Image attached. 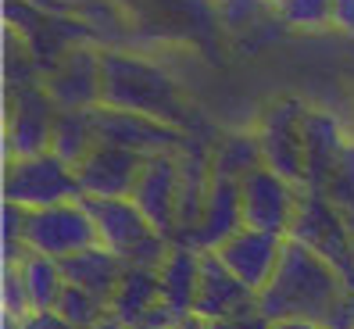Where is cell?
<instances>
[{
    "mask_svg": "<svg viewBox=\"0 0 354 329\" xmlns=\"http://www.w3.org/2000/svg\"><path fill=\"white\" fill-rule=\"evenodd\" d=\"M272 4H276V0H272Z\"/></svg>",
    "mask_w": 354,
    "mask_h": 329,
    "instance_id": "cell-37",
    "label": "cell"
},
{
    "mask_svg": "<svg viewBox=\"0 0 354 329\" xmlns=\"http://www.w3.org/2000/svg\"><path fill=\"white\" fill-rule=\"evenodd\" d=\"M4 200L18 204L22 212H44L57 204H75L82 200V187L75 169L57 161L50 151L39 158L8 161L4 169Z\"/></svg>",
    "mask_w": 354,
    "mask_h": 329,
    "instance_id": "cell-4",
    "label": "cell"
},
{
    "mask_svg": "<svg viewBox=\"0 0 354 329\" xmlns=\"http://www.w3.org/2000/svg\"><path fill=\"white\" fill-rule=\"evenodd\" d=\"M179 329H207V322L197 319V315H190V319H183V322H179Z\"/></svg>",
    "mask_w": 354,
    "mask_h": 329,
    "instance_id": "cell-34",
    "label": "cell"
},
{
    "mask_svg": "<svg viewBox=\"0 0 354 329\" xmlns=\"http://www.w3.org/2000/svg\"><path fill=\"white\" fill-rule=\"evenodd\" d=\"M304 111H308L304 100L279 97L261 111L254 126L265 169H272L276 176H283L286 182H294L301 190H304V136H301Z\"/></svg>",
    "mask_w": 354,
    "mask_h": 329,
    "instance_id": "cell-6",
    "label": "cell"
},
{
    "mask_svg": "<svg viewBox=\"0 0 354 329\" xmlns=\"http://www.w3.org/2000/svg\"><path fill=\"white\" fill-rule=\"evenodd\" d=\"M97 147V129H93V111H61L54 122L50 136V154L65 161L68 169H79Z\"/></svg>",
    "mask_w": 354,
    "mask_h": 329,
    "instance_id": "cell-23",
    "label": "cell"
},
{
    "mask_svg": "<svg viewBox=\"0 0 354 329\" xmlns=\"http://www.w3.org/2000/svg\"><path fill=\"white\" fill-rule=\"evenodd\" d=\"M207 329H240L236 319H218V322H207Z\"/></svg>",
    "mask_w": 354,
    "mask_h": 329,
    "instance_id": "cell-35",
    "label": "cell"
},
{
    "mask_svg": "<svg viewBox=\"0 0 354 329\" xmlns=\"http://www.w3.org/2000/svg\"><path fill=\"white\" fill-rule=\"evenodd\" d=\"M158 279H161V301L179 319H190L197 301V283H201V251L186 243H172L169 258L158 269Z\"/></svg>",
    "mask_w": 354,
    "mask_h": 329,
    "instance_id": "cell-20",
    "label": "cell"
},
{
    "mask_svg": "<svg viewBox=\"0 0 354 329\" xmlns=\"http://www.w3.org/2000/svg\"><path fill=\"white\" fill-rule=\"evenodd\" d=\"M97 225V243L111 251L129 269H161L172 243L154 233V225L140 215V208L126 200H82Z\"/></svg>",
    "mask_w": 354,
    "mask_h": 329,
    "instance_id": "cell-3",
    "label": "cell"
},
{
    "mask_svg": "<svg viewBox=\"0 0 354 329\" xmlns=\"http://www.w3.org/2000/svg\"><path fill=\"white\" fill-rule=\"evenodd\" d=\"M93 129H97V143L133 151L140 158L179 154L183 143H186V133L176 129V126H165V122L129 115V111H111V108H97L93 111Z\"/></svg>",
    "mask_w": 354,
    "mask_h": 329,
    "instance_id": "cell-11",
    "label": "cell"
},
{
    "mask_svg": "<svg viewBox=\"0 0 354 329\" xmlns=\"http://www.w3.org/2000/svg\"><path fill=\"white\" fill-rule=\"evenodd\" d=\"M143 161L147 158H140L133 151L97 143L93 154L75 169L79 187H82V200H126V197H133Z\"/></svg>",
    "mask_w": 354,
    "mask_h": 329,
    "instance_id": "cell-14",
    "label": "cell"
},
{
    "mask_svg": "<svg viewBox=\"0 0 354 329\" xmlns=\"http://www.w3.org/2000/svg\"><path fill=\"white\" fill-rule=\"evenodd\" d=\"M286 240H294L308 247V251H315L319 258H326L354 290V236L347 229L344 215L333 208L326 194H315V190L301 194V208H297L294 229H290Z\"/></svg>",
    "mask_w": 354,
    "mask_h": 329,
    "instance_id": "cell-5",
    "label": "cell"
},
{
    "mask_svg": "<svg viewBox=\"0 0 354 329\" xmlns=\"http://www.w3.org/2000/svg\"><path fill=\"white\" fill-rule=\"evenodd\" d=\"M22 243L32 254L65 261L72 254H82V251H90V247H97V225H93L82 200L57 204V208H44V212L26 215Z\"/></svg>",
    "mask_w": 354,
    "mask_h": 329,
    "instance_id": "cell-7",
    "label": "cell"
},
{
    "mask_svg": "<svg viewBox=\"0 0 354 329\" xmlns=\"http://www.w3.org/2000/svg\"><path fill=\"white\" fill-rule=\"evenodd\" d=\"M129 200L154 225L158 236L176 243V233H179V158L176 154H154L143 161L136 190Z\"/></svg>",
    "mask_w": 354,
    "mask_h": 329,
    "instance_id": "cell-10",
    "label": "cell"
},
{
    "mask_svg": "<svg viewBox=\"0 0 354 329\" xmlns=\"http://www.w3.org/2000/svg\"><path fill=\"white\" fill-rule=\"evenodd\" d=\"M100 75H104L100 108L143 115V118L165 122V126H176L186 133V126H190V108H186L179 86L165 68L151 65L143 57H133L126 50H104Z\"/></svg>",
    "mask_w": 354,
    "mask_h": 329,
    "instance_id": "cell-2",
    "label": "cell"
},
{
    "mask_svg": "<svg viewBox=\"0 0 354 329\" xmlns=\"http://www.w3.org/2000/svg\"><path fill=\"white\" fill-rule=\"evenodd\" d=\"M301 136H304V190L322 194L354 136L347 133L344 122L326 108H308L304 111Z\"/></svg>",
    "mask_w": 354,
    "mask_h": 329,
    "instance_id": "cell-13",
    "label": "cell"
},
{
    "mask_svg": "<svg viewBox=\"0 0 354 329\" xmlns=\"http://www.w3.org/2000/svg\"><path fill=\"white\" fill-rule=\"evenodd\" d=\"M276 18L290 29H304V32L337 29L333 26V0H276Z\"/></svg>",
    "mask_w": 354,
    "mask_h": 329,
    "instance_id": "cell-25",
    "label": "cell"
},
{
    "mask_svg": "<svg viewBox=\"0 0 354 329\" xmlns=\"http://www.w3.org/2000/svg\"><path fill=\"white\" fill-rule=\"evenodd\" d=\"M154 304H161L158 269H126V276H122L118 290L108 304V315L118 319L126 329H136Z\"/></svg>",
    "mask_w": 354,
    "mask_h": 329,
    "instance_id": "cell-21",
    "label": "cell"
},
{
    "mask_svg": "<svg viewBox=\"0 0 354 329\" xmlns=\"http://www.w3.org/2000/svg\"><path fill=\"white\" fill-rule=\"evenodd\" d=\"M54 315H61V319H65L68 326H75V329H93L97 322L108 319V304L97 301V297L86 294V290H79V286L65 283V290H61V297H57Z\"/></svg>",
    "mask_w": 354,
    "mask_h": 329,
    "instance_id": "cell-26",
    "label": "cell"
},
{
    "mask_svg": "<svg viewBox=\"0 0 354 329\" xmlns=\"http://www.w3.org/2000/svg\"><path fill=\"white\" fill-rule=\"evenodd\" d=\"M243 225V200H240V182L233 179H222L215 176L212 179V194H207V204H204V215H201V225L197 233L190 236L194 251H218L225 240H233Z\"/></svg>",
    "mask_w": 354,
    "mask_h": 329,
    "instance_id": "cell-18",
    "label": "cell"
},
{
    "mask_svg": "<svg viewBox=\"0 0 354 329\" xmlns=\"http://www.w3.org/2000/svg\"><path fill=\"white\" fill-rule=\"evenodd\" d=\"M251 312H258V297L225 269L215 251H201V283H197L194 315L204 322H218V319H243Z\"/></svg>",
    "mask_w": 354,
    "mask_h": 329,
    "instance_id": "cell-15",
    "label": "cell"
},
{
    "mask_svg": "<svg viewBox=\"0 0 354 329\" xmlns=\"http://www.w3.org/2000/svg\"><path fill=\"white\" fill-rule=\"evenodd\" d=\"M0 304H4V315H8V319L26 322V319L32 315L26 283H22V276H18L15 265H4V290H0Z\"/></svg>",
    "mask_w": 354,
    "mask_h": 329,
    "instance_id": "cell-28",
    "label": "cell"
},
{
    "mask_svg": "<svg viewBox=\"0 0 354 329\" xmlns=\"http://www.w3.org/2000/svg\"><path fill=\"white\" fill-rule=\"evenodd\" d=\"M268 11L276 15L272 0H218V18L225 26H254Z\"/></svg>",
    "mask_w": 354,
    "mask_h": 329,
    "instance_id": "cell-29",
    "label": "cell"
},
{
    "mask_svg": "<svg viewBox=\"0 0 354 329\" xmlns=\"http://www.w3.org/2000/svg\"><path fill=\"white\" fill-rule=\"evenodd\" d=\"M283 247H286L283 236L258 233V229H240L233 240H225L215 254L222 258L225 269L258 297L265 286L272 283V276H276V269H279Z\"/></svg>",
    "mask_w": 354,
    "mask_h": 329,
    "instance_id": "cell-16",
    "label": "cell"
},
{
    "mask_svg": "<svg viewBox=\"0 0 354 329\" xmlns=\"http://www.w3.org/2000/svg\"><path fill=\"white\" fill-rule=\"evenodd\" d=\"M176 158H179V233H176V243H190V236L201 225L207 194H212V179H215L212 176V147H204V143H197L186 133V143Z\"/></svg>",
    "mask_w": 354,
    "mask_h": 329,
    "instance_id": "cell-17",
    "label": "cell"
},
{
    "mask_svg": "<svg viewBox=\"0 0 354 329\" xmlns=\"http://www.w3.org/2000/svg\"><path fill=\"white\" fill-rule=\"evenodd\" d=\"M15 269H18V276H22V283H26V294H29L32 312H54L61 290H65V272H61V261L26 251Z\"/></svg>",
    "mask_w": 354,
    "mask_h": 329,
    "instance_id": "cell-24",
    "label": "cell"
},
{
    "mask_svg": "<svg viewBox=\"0 0 354 329\" xmlns=\"http://www.w3.org/2000/svg\"><path fill=\"white\" fill-rule=\"evenodd\" d=\"M322 194L329 197L333 208L344 215L347 229H351V236H354V140H351L347 154L340 158L337 172H333V179L326 182V190H322Z\"/></svg>",
    "mask_w": 354,
    "mask_h": 329,
    "instance_id": "cell-27",
    "label": "cell"
},
{
    "mask_svg": "<svg viewBox=\"0 0 354 329\" xmlns=\"http://www.w3.org/2000/svg\"><path fill=\"white\" fill-rule=\"evenodd\" d=\"M93 329H126V326H122L118 319H111V315H108V319H104V322H97Z\"/></svg>",
    "mask_w": 354,
    "mask_h": 329,
    "instance_id": "cell-36",
    "label": "cell"
},
{
    "mask_svg": "<svg viewBox=\"0 0 354 329\" xmlns=\"http://www.w3.org/2000/svg\"><path fill=\"white\" fill-rule=\"evenodd\" d=\"M100 57L104 50L90 44H75L57 65L44 75V90L57 104V111H97L100 108Z\"/></svg>",
    "mask_w": 354,
    "mask_h": 329,
    "instance_id": "cell-12",
    "label": "cell"
},
{
    "mask_svg": "<svg viewBox=\"0 0 354 329\" xmlns=\"http://www.w3.org/2000/svg\"><path fill=\"white\" fill-rule=\"evenodd\" d=\"M261 164L265 158H261V143L254 129H229V133H218V140L212 143V176L240 182Z\"/></svg>",
    "mask_w": 354,
    "mask_h": 329,
    "instance_id": "cell-22",
    "label": "cell"
},
{
    "mask_svg": "<svg viewBox=\"0 0 354 329\" xmlns=\"http://www.w3.org/2000/svg\"><path fill=\"white\" fill-rule=\"evenodd\" d=\"M347 279L315 251L286 240L272 283L258 294V312L268 322L311 319L329 329H351L347 322Z\"/></svg>",
    "mask_w": 354,
    "mask_h": 329,
    "instance_id": "cell-1",
    "label": "cell"
},
{
    "mask_svg": "<svg viewBox=\"0 0 354 329\" xmlns=\"http://www.w3.org/2000/svg\"><path fill=\"white\" fill-rule=\"evenodd\" d=\"M57 115L61 111L44 90V79L15 86L8 97V161L47 154Z\"/></svg>",
    "mask_w": 354,
    "mask_h": 329,
    "instance_id": "cell-8",
    "label": "cell"
},
{
    "mask_svg": "<svg viewBox=\"0 0 354 329\" xmlns=\"http://www.w3.org/2000/svg\"><path fill=\"white\" fill-rule=\"evenodd\" d=\"M333 26L354 36V0H333Z\"/></svg>",
    "mask_w": 354,
    "mask_h": 329,
    "instance_id": "cell-30",
    "label": "cell"
},
{
    "mask_svg": "<svg viewBox=\"0 0 354 329\" xmlns=\"http://www.w3.org/2000/svg\"><path fill=\"white\" fill-rule=\"evenodd\" d=\"M22 329H75V326H68L61 315H54V312H32L26 322H22Z\"/></svg>",
    "mask_w": 354,
    "mask_h": 329,
    "instance_id": "cell-31",
    "label": "cell"
},
{
    "mask_svg": "<svg viewBox=\"0 0 354 329\" xmlns=\"http://www.w3.org/2000/svg\"><path fill=\"white\" fill-rule=\"evenodd\" d=\"M268 329H329V326L311 319H279V322H268Z\"/></svg>",
    "mask_w": 354,
    "mask_h": 329,
    "instance_id": "cell-32",
    "label": "cell"
},
{
    "mask_svg": "<svg viewBox=\"0 0 354 329\" xmlns=\"http://www.w3.org/2000/svg\"><path fill=\"white\" fill-rule=\"evenodd\" d=\"M236 322H240V329H268V319L261 312H251V315H243Z\"/></svg>",
    "mask_w": 354,
    "mask_h": 329,
    "instance_id": "cell-33",
    "label": "cell"
},
{
    "mask_svg": "<svg viewBox=\"0 0 354 329\" xmlns=\"http://www.w3.org/2000/svg\"><path fill=\"white\" fill-rule=\"evenodd\" d=\"M301 187L286 182L272 169H254L247 179H240V200H243V225L258 233H272V236H290L294 218L301 208Z\"/></svg>",
    "mask_w": 354,
    "mask_h": 329,
    "instance_id": "cell-9",
    "label": "cell"
},
{
    "mask_svg": "<svg viewBox=\"0 0 354 329\" xmlns=\"http://www.w3.org/2000/svg\"><path fill=\"white\" fill-rule=\"evenodd\" d=\"M129 265L126 261H118L111 251H104V247H90V251H82V254H72L61 261V272H65V283L79 286V290H86L93 294L97 301L104 304H111L115 290H118V283L122 276H126Z\"/></svg>",
    "mask_w": 354,
    "mask_h": 329,
    "instance_id": "cell-19",
    "label": "cell"
}]
</instances>
